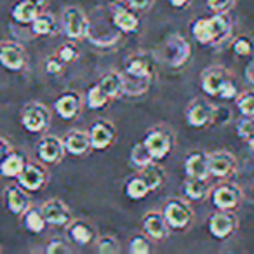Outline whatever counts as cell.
Returning a JSON list of instances; mask_svg holds the SVG:
<instances>
[{"instance_id":"obj_1","label":"cell","mask_w":254,"mask_h":254,"mask_svg":"<svg viewBox=\"0 0 254 254\" xmlns=\"http://www.w3.org/2000/svg\"><path fill=\"white\" fill-rule=\"evenodd\" d=\"M232 30V21L226 12H216L212 18H200L191 25V35L195 40L204 46L207 44H219L228 37Z\"/></svg>"},{"instance_id":"obj_2","label":"cell","mask_w":254,"mask_h":254,"mask_svg":"<svg viewBox=\"0 0 254 254\" xmlns=\"http://www.w3.org/2000/svg\"><path fill=\"white\" fill-rule=\"evenodd\" d=\"M164 218H166L169 228L174 230H183L187 228L191 223V218H193V212H191L190 205L187 202L180 200V198H173L169 200L166 205H164L162 211Z\"/></svg>"},{"instance_id":"obj_3","label":"cell","mask_w":254,"mask_h":254,"mask_svg":"<svg viewBox=\"0 0 254 254\" xmlns=\"http://www.w3.org/2000/svg\"><path fill=\"white\" fill-rule=\"evenodd\" d=\"M51 113L40 103H32L21 113V126L28 132H42L49 127Z\"/></svg>"},{"instance_id":"obj_4","label":"cell","mask_w":254,"mask_h":254,"mask_svg":"<svg viewBox=\"0 0 254 254\" xmlns=\"http://www.w3.org/2000/svg\"><path fill=\"white\" fill-rule=\"evenodd\" d=\"M143 143L148 148L150 155L153 160H162L169 155V152L173 150V138L169 132L162 131V129H153L145 136Z\"/></svg>"},{"instance_id":"obj_5","label":"cell","mask_w":254,"mask_h":254,"mask_svg":"<svg viewBox=\"0 0 254 254\" xmlns=\"http://www.w3.org/2000/svg\"><path fill=\"white\" fill-rule=\"evenodd\" d=\"M63 28L66 37L77 40L89 33V21L78 7H68L63 14Z\"/></svg>"},{"instance_id":"obj_6","label":"cell","mask_w":254,"mask_h":254,"mask_svg":"<svg viewBox=\"0 0 254 254\" xmlns=\"http://www.w3.org/2000/svg\"><path fill=\"white\" fill-rule=\"evenodd\" d=\"M153 61L146 54H134L126 61L124 77L134 78V80H152Z\"/></svg>"},{"instance_id":"obj_7","label":"cell","mask_w":254,"mask_h":254,"mask_svg":"<svg viewBox=\"0 0 254 254\" xmlns=\"http://www.w3.org/2000/svg\"><path fill=\"white\" fill-rule=\"evenodd\" d=\"M190 44L180 35H173L167 39L166 46H164V54H166V61L171 66H181L188 61L190 58Z\"/></svg>"},{"instance_id":"obj_8","label":"cell","mask_w":254,"mask_h":254,"mask_svg":"<svg viewBox=\"0 0 254 254\" xmlns=\"http://www.w3.org/2000/svg\"><path fill=\"white\" fill-rule=\"evenodd\" d=\"M187 122L191 127H205L214 119V106L209 105L204 99H193L187 108Z\"/></svg>"},{"instance_id":"obj_9","label":"cell","mask_w":254,"mask_h":254,"mask_svg":"<svg viewBox=\"0 0 254 254\" xmlns=\"http://www.w3.org/2000/svg\"><path fill=\"white\" fill-rule=\"evenodd\" d=\"M64 143L58 136H44L37 146V155L42 162L46 164H56L63 159L64 155Z\"/></svg>"},{"instance_id":"obj_10","label":"cell","mask_w":254,"mask_h":254,"mask_svg":"<svg viewBox=\"0 0 254 254\" xmlns=\"http://www.w3.org/2000/svg\"><path fill=\"white\" fill-rule=\"evenodd\" d=\"M209 162V176L214 178H226L235 171V157L225 150L207 153Z\"/></svg>"},{"instance_id":"obj_11","label":"cell","mask_w":254,"mask_h":254,"mask_svg":"<svg viewBox=\"0 0 254 254\" xmlns=\"http://www.w3.org/2000/svg\"><path fill=\"white\" fill-rule=\"evenodd\" d=\"M26 56L18 44L0 42V64L11 71H19L25 68Z\"/></svg>"},{"instance_id":"obj_12","label":"cell","mask_w":254,"mask_h":254,"mask_svg":"<svg viewBox=\"0 0 254 254\" xmlns=\"http://www.w3.org/2000/svg\"><path fill=\"white\" fill-rule=\"evenodd\" d=\"M237 226V218L230 211H221L214 212L209 219V232L216 239H226L233 233Z\"/></svg>"},{"instance_id":"obj_13","label":"cell","mask_w":254,"mask_h":254,"mask_svg":"<svg viewBox=\"0 0 254 254\" xmlns=\"http://www.w3.org/2000/svg\"><path fill=\"white\" fill-rule=\"evenodd\" d=\"M89 138H91V148L106 150L113 143L115 129H113L112 124L105 122V120H98L89 129Z\"/></svg>"},{"instance_id":"obj_14","label":"cell","mask_w":254,"mask_h":254,"mask_svg":"<svg viewBox=\"0 0 254 254\" xmlns=\"http://www.w3.org/2000/svg\"><path fill=\"white\" fill-rule=\"evenodd\" d=\"M18 185L26 191H39L46 185V171L39 164H26L25 169L19 173Z\"/></svg>"},{"instance_id":"obj_15","label":"cell","mask_w":254,"mask_h":254,"mask_svg":"<svg viewBox=\"0 0 254 254\" xmlns=\"http://www.w3.org/2000/svg\"><path fill=\"white\" fill-rule=\"evenodd\" d=\"M240 191L233 185H219L212 191V204L221 211H232L239 205Z\"/></svg>"},{"instance_id":"obj_16","label":"cell","mask_w":254,"mask_h":254,"mask_svg":"<svg viewBox=\"0 0 254 254\" xmlns=\"http://www.w3.org/2000/svg\"><path fill=\"white\" fill-rule=\"evenodd\" d=\"M54 108H56L58 115H60L63 120H71L78 115V112H80L82 99H80V96L73 91L63 92V94L56 99V103H54Z\"/></svg>"},{"instance_id":"obj_17","label":"cell","mask_w":254,"mask_h":254,"mask_svg":"<svg viewBox=\"0 0 254 254\" xmlns=\"http://www.w3.org/2000/svg\"><path fill=\"white\" fill-rule=\"evenodd\" d=\"M5 204H7V209L14 216L25 214L30 207L28 193H26L25 188L19 187V185H11V187H7V190H5Z\"/></svg>"},{"instance_id":"obj_18","label":"cell","mask_w":254,"mask_h":254,"mask_svg":"<svg viewBox=\"0 0 254 254\" xmlns=\"http://www.w3.org/2000/svg\"><path fill=\"white\" fill-rule=\"evenodd\" d=\"M40 211H42L46 221L49 223V225H54V226H64V225H68L70 219H71L70 211H68V207L64 205V202L58 200V198L56 200L46 202Z\"/></svg>"},{"instance_id":"obj_19","label":"cell","mask_w":254,"mask_h":254,"mask_svg":"<svg viewBox=\"0 0 254 254\" xmlns=\"http://www.w3.org/2000/svg\"><path fill=\"white\" fill-rule=\"evenodd\" d=\"M143 230L153 240H164L169 235V225L164 214H159V212H148L143 218Z\"/></svg>"},{"instance_id":"obj_20","label":"cell","mask_w":254,"mask_h":254,"mask_svg":"<svg viewBox=\"0 0 254 254\" xmlns=\"http://www.w3.org/2000/svg\"><path fill=\"white\" fill-rule=\"evenodd\" d=\"M113 23L120 32L126 33H134L139 28L138 16L122 4H115V7H113Z\"/></svg>"},{"instance_id":"obj_21","label":"cell","mask_w":254,"mask_h":254,"mask_svg":"<svg viewBox=\"0 0 254 254\" xmlns=\"http://www.w3.org/2000/svg\"><path fill=\"white\" fill-rule=\"evenodd\" d=\"M64 150H66L70 155L80 157L84 153L89 152L91 148V138H89V132L85 131H70L66 132V136L63 138Z\"/></svg>"},{"instance_id":"obj_22","label":"cell","mask_w":254,"mask_h":254,"mask_svg":"<svg viewBox=\"0 0 254 254\" xmlns=\"http://www.w3.org/2000/svg\"><path fill=\"white\" fill-rule=\"evenodd\" d=\"M185 171L188 178H198V180H207L209 176V162L207 153L204 152H191L185 160Z\"/></svg>"},{"instance_id":"obj_23","label":"cell","mask_w":254,"mask_h":254,"mask_svg":"<svg viewBox=\"0 0 254 254\" xmlns=\"http://www.w3.org/2000/svg\"><path fill=\"white\" fill-rule=\"evenodd\" d=\"M228 78V73L223 68H209L202 73V91L207 96H218L223 82Z\"/></svg>"},{"instance_id":"obj_24","label":"cell","mask_w":254,"mask_h":254,"mask_svg":"<svg viewBox=\"0 0 254 254\" xmlns=\"http://www.w3.org/2000/svg\"><path fill=\"white\" fill-rule=\"evenodd\" d=\"M26 160L21 153L9 152L4 159L0 160V174L5 178H18L19 173L25 169Z\"/></svg>"},{"instance_id":"obj_25","label":"cell","mask_w":254,"mask_h":254,"mask_svg":"<svg viewBox=\"0 0 254 254\" xmlns=\"http://www.w3.org/2000/svg\"><path fill=\"white\" fill-rule=\"evenodd\" d=\"M68 235H70V239L73 240L75 244H78V246H87V244H91L92 240H94L96 232L89 223L78 219V221H73L70 225Z\"/></svg>"},{"instance_id":"obj_26","label":"cell","mask_w":254,"mask_h":254,"mask_svg":"<svg viewBox=\"0 0 254 254\" xmlns=\"http://www.w3.org/2000/svg\"><path fill=\"white\" fill-rule=\"evenodd\" d=\"M141 176L145 178L146 185L150 187V191H155L162 187L164 180H166V174H164V169L157 164V160L150 162L148 166L141 167Z\"/></svg>"},{"instance_id":"obj_27","label":"cell","mask_w":254,"mask_h":254,"mask_svg":"<svg viewBox=\"0 0 254 254\" xmlns=\"http://www.w3.org/2000/svg\"><path fill=\"white\" fill-rule=\"evenodd\" d=\"M39 9L40 7H37L35 4L28 2V0H21L12 9V18H14V21L21 23V25H32V21L39 14Z\"/></svg>"},{"instance_id":"obj_28","label":"cell","mask_w":254,"mask_h":254,"mask_svg":"<svg viewBox=\"0 0 254 254\" xmlns=\"http://www.w3.org/2000/svg\"><path fill=\"white\" fill-rule=\"evenodd\" d=\"M150 193V187L146 185L145 178L139 174V176H132L127 180L126 183V195L132 200H143L146 195Z\"/></svg>"},{"instance_id":"obj_29","label":"cell","mask_w":254,"mask_h":254,"mask_svg":"<svg viewBox=\"0 0 254 254\" xmlns=\"http://www.w3.org/2000/svg\"><path fill=\"white\" fill-rule=\"evenodd\" d=\"M101 85L103 91L108 94V98H117L124 92V80L122 73H106L105 77H101V80L98 82Z\"/></svg>"},{"instance_id":"obj_30","label":"cell","mask_w":254,"mask_h":254,"mask_svg":"<svg viewBox=\"0 0 254 254\" xmlns=\"http://www.w3.org/2000/svg\"><path fill=\"white\" fill-rule=\"evenodd\" d=\"M211 188L205 183V180H198V178H188L187 183H185V193L188 198H193V200H204L209 195Z\"/></svg>"},{"instance_id":"obj_31","label":"cell","mask_w":254,"mask_h":254,"mask_svg":"<svg viewBox=\"0 0 254 254\" xmlns=\"http://www.w3.org/2000/svg\"><path fill=\"white\" fill-rule=\"evenodd\" d=\"M23 221H25L26 230L32 233H42L47 225L42 211H40V209H35V207H28V211L25 212Z\"/></svg>"},{"instance_id":"obj_32","label":"cell","mask_w":254,"mask_h":254,"mask_svg":"<svg viewBox=\"0 0 254 254\" xmlns=\"http://www.w3.org/2000/svg\"><path fill=\"white\" fill-rule=\"evenodd\" d=\"M108 94L101 89L99 84H94L87 89V96H85V105L89 110H101L108 105Z\"/></svg>"},{"instance_id":"obj_33","label":"cell","mask_w":254,"mask_h":254,"mask_svg":"<svg viewBox=\"0 0 254 254\" xmlns=\"http://www.w3.org/2000/svg\"><path fill=\"white\" fill-rule=\"evenodd\" d=\"M54 26H56V19L53 14H47V12H39L37 18L32 21V30L35 35H51L54 32Z\"/></svg>"},{"instance_id":"obj_34","label":"cell","mask_w":254,"mask_h":254,"mask_svg":"<svg viewBox=\"0 0 254 254\" xmlns=\"http://www.w3.org/2000/svg\"><path fill=\"white\" fill-rule=\"evenodd\" d=\"M131 162L134 164L136 167H145V166H148L150 162H153V159H152V155H150V152H148V148H146V145L145 143H136L134 146H132V150H131Z\"/></svg>"},{"instance_id":"obj_35","label":"cell","mask_w":254,"mask_h":254,"mask_svg":"<svg viewBox=\"0 0 254 254\" xmlns=\"http://www.w3.org/2000/svg\"><path fill=\"white\" fill-rule=\"evenodd\" d=\"M237 106L244 117H254V91H246L237 96Z\"/></svg>"},{"instance_id":"obj_36","label":"cell","mask_w":254,"mask_h":254,"mask_svg":"<svg viewBox=\"0 0 254 254\" xmlns=\"http://www.w3.org/2000/svg\"><path fill=\"white\" fill-rule=\"evenodd\" d=\"M237 136L247 143L254 141V117H244V120H240L237 126Z\"/></svg>"},{"instance_id":"obj_37","label":"cell","mask_w":254,"mask_h":254,"mask_svg":"<svg viewBox=\"0 0 254 254\" xmlns=\"http://www.w3.org/2000/svg\"><path fill=\"white\" fill-rule=\"evenodd\" d=\"M96 249H98V253H101V254H119L120 253V244L115 237L106 235V237H101V239L98 240Z\"/></svg>"},{"instance_id":"obj_38","label":"cell","mask_w":254,"mask_h":254,"mask_svg":"<svg viewBox=\"0 0 254 254\" xmlns=\"http://www.w3.org/2000/svg\"><path fill=\"white\" fill-rule=\"evenodd\" d=\"M152 251V244L145 235H134L129 242V253L132 254H148Z\"/></svg>"},{"instance_id":"obj_39","label":"cell","mask_w":254,"mask_h":254,"mask_svg":"<svg viewBox=\"0 0 254 254\" xmlns=\"http://www.w3.org/2000/svg\"><path fill=\"white\" fill-rule=\"evenodd\" d=\"M232 49L237 56H249L253 53V42L247 37H239V39L233 40Z\"/></svg>"},{"instance_id":"obj_40","label":"cell","mask_w":254,"mask_h":254,"mask_svg":"<svg viewBox=\"0 0 254 254\" xmlns=\"http://www.w3.org/2000/svg\"><path fill=\"white\" fill-rule=\"evenodd\" d=\"M78 49L77 46H73V44H63V46L60 47V51H58V56H60V60L63 61V63H71V61H75L78 58Z\"/></svg>"},{"instance_id":"obj_41","label":"cell","mask_w":254,"mask_h":254,"mask_svg":"<svg viewBox=\"0 0 254 254\" xmlns=\"http://www.w3.org/2000/svg\"><path fill=\"white\" fill-rule=\"evenodd\" d=\"M219 98H223V99H235L237 96H239V91H237V85H235V82L232 80V78H226L225 82H223V85H221V89H219Z\"/></svg>"},{"instance_id":"obj_42","label":"cell","mask_w":254,"mask_h":254,"mask_svg":"<svg viewBox=\"0 0 254 254\" xmlns=\"http://www.w3.org/2000/svg\"><path fill=\"white\" fill-rule=\"evenodd\" d=\"M46 251L49 254H66V253H70V251H71V247L68 246L63 239H53L49 244H47Z\"/></svg>"},{"instance_id":"obj_43","label":"cell","mask_w":254,"mask_h":254,"mask_svg":"<svg viewBox=\"0 0 254 254\" xmlns=\"http://www.w3.org/2000/svg\"><path fill=\"white\" fill-rule=\"evenodd\" d=\"M63 61L60 60V56H51L46 61V71L49 75H60L63 71Z\"/></svg>"},{"instance_id":"obj_44","label":"cell","mask_w":254,"mask_h":254,"mask_svg":"<svg viewBox=\"0 0 254 254\" xmlns=\"http://www.w3.org/2000/svg\"><path fill=\"white\" fill-rule=\"evenodd\" d=\"M205 2H207L209 9H212L214 12H226L235 0H205Z\"/></svg>"},{"instance_id":"obj_45","label":"cell","mask_w":254,"mask_h":254,"mask_svg":"<svg viewBox=\"0 0 254 254\" xmlns=\"http://www.w3.org/2000/svg\"><path fill=\"white\" fill-rule=\"evenodd\" d=\"M153 2H155V0H127L129 7L134 9V11H146Z\"/></svg>"},{"instance_id":"obj_46","label":"cell","mask_w":254,"mask_h":254,"mask_svg":"<svg viewBox=\"0 0 254 254\" xmlns=\"http://www.w3.org/2000/svg\"><path fill=\"white\" fill-rule=\"evenodd\" d=\"M9 152H11V146H9V143L5 141V139L0 138V160L4 159V157L7 155Z\"/></svg>"},{"instance_id":"obj_47","label":"cell","mask_w":254,"mask_h":254,"mask_svg":"<svg viewBox=\"0 0 254 254\" xmlns=\"http://www.w3.org/2000/svg\"><path fill=\"white\" fill-rule=\"evenodd\" d=\"M246 78H247V82L254 84V60L251 61L249 64H247V68H246Z\"/></svg>"},{"instance_id":"obj_48","label":"cell","mask_w":254,"mask_h":254,"mask_svg":"<svg viewBox=\"0 0 254 254\" xmlns=\"http://www.w3.org/2000/svg\"><path fill=\"white\" fill-rule=\"evenodd\" d=\"M190 2L191 0H169V4L173 5V7H187Z\"/></svg>"},{"instance_id":"obj_49","label":"cell","mask_w":254,"mask_h":254,"mask_svg":"<svg viewBox=\"0 0 254 254\" xmlns=\"http://www.w3.org/2000/svg\"><path fill=\"white\" fill-rule=\"evenodd\" d=\"M28 2H32V4H35L37 7H44V5L47 4V0H28Z\"/></svg>"}]
</instances>
